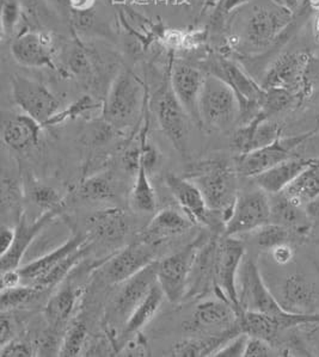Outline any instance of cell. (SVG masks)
Listing matches in <instances>:
<instances>
[{
	"label": "cell",
	"mask_w": 319,
	"mask_h": 357,
	"mask_svg": "<svg viewBox=\"0 0 319 357\" xmlns=\"http://www.w3.org/2000/svg\"><path fill=\"white\" fill-rule=\"evenodd\" d=\"M89 250H90V243H87V244L82 246V248L75 250L72 254L64 258L63 261H60L53 269H50L34 286L38 287V288L46 291V293L50 291V289L55 288V287L59 286L70 275L71 271L77 268L79 263L83 261L84 257L89 252Z\"/></svg>",
	"instance_id": "35"
},
{
	"label": "cell",
	"mask_w": 319,
	"mask_h": 357,
	"mask_svg": "<svg viewBox=\"0 0 319 357\" xmlns=\"http://www.w3.org/2000/svg\"><path fill=\"white\" fill-rule=\"evenodd\" d=\"M34 355H36L34 344L20 338H13L0 349V356L3 357H29Z\"/></svg>",
	"instance_id": "46"
},
{
	"label": "cell",
	"mask_w": 319,
	"mask_h": 357,
	"mask_svg": "<svg viewBox=\"0 0 319 357\" xmlns=\"http://www.w3.org/2000/svg\"><path fill=\"white\" fill-rule=\"evenodd\" d=\"M279 351L269 342L265 341L258 337L248 338L244 357H269L276 356Z\"/></svg>",
	"instance_id": "47"
},
{
	"label": "cell",
	"mask_w": 319,
	"mask_h": 357,
	"mask_svg": "<svg viewBox=\"0 0 319 357\" xmlns=\"http://www.w3.org/2000/svg\"><path fill=\"white\" fill-rule=\"evenodd\" d=\"M238 298L242 311L261 312L272 316L287 313L267 286L260 266L253 259H245L242 263L238 275Z\"/></svg>",
	"instance_id": "13"
},
{
	"label": "cell",
	"mask_w": 319,
	"mask_h": 357,
	"mask_svg": "<svg viewBox=\"0 0 319 357\" xmlns=\"http://www.w3.org/2000/svg\"><path fill=\"white\" fill-rule=\"evenodd\" d=\"M126 355H135V356H142V355H149V350L147 348L145 338L141 336V333L134 335L131 338V341L126 345Z\"/></svg>",
	"instance_id": "50"
},
{
	"label": "cell",
	"mask_w": 319,
	"mask_h": 357,
	"mask_svg": "<svg viewBox=\"0 0 319 357\" xmlns=\"http://www.w3.org/2000/svg\"><path fill=\"white\" fill-rule=\"evenodd\" d=\"M92 112L103 114V102L94 100L91 96H83L78 100H75V103L70 104L66 109H61L54 117H52L47 122L45 128L50 127V126L61 125L67 120L85 117L87 115L92 114Z\"/></svg>",
	"instance_id": "42"
},
{
	"label": "cell",
	"mask_w": 319,
	"mask_h": 357,
	"mask_svg": "<svg viewBox=\"0 0 319 357\" xmlns=\"http://www.w3.org/2000/svg\"><path fill=\"white\" fill-rule=\"evenodd\" d=\"M164 299H166L165 295L157 282L145 299L132 312L128 319L126 320L124 337L134 336L141 333V330L146 328L154 320V317L157 316L158 312L161 311Z\"/></svg>",
	"instance_id": "33"
},
{
	"label": "cell",
	"mask_w": 319,
	"mask_h": 357,
	"mask_svg": "<svg viewBox=\"0 0 319 357\" xmlns=\"http://www.w3.org/2000/svg\"><path fill=\"white\" fill-rule=\"evenodd\" d=\"M66 70L71 75L78 77L80 79L91 82L95 79V61L92 52L82 42L75 40L70 50H67Z\"/></svg>",
	"instance_id": "37"
},
{
	"label": "cell",
	"mask_w": 319,
	"mask_h": 357,
	"mask_svg": "<svg viewBox=\"0 0 319 357\" xmlns=\"http://www.w3.org/2000/svg\"><path fill=\"white\" fill-rule=\"evenodd\" d=\"M207 73L184 61H174L170 67V84L175 96L188 115L200 126L199 104Z\"/></svg>",
	"instance_id": "18"
},
{
	"label": "cell",
	"mask_w": 319,
	"mask_h": 357,
	"mask_svg": "<svg viewBox=\"0 0 319 357\" xmlns=\"http://www.w3.org/2000/svg\"><path fill=\"white\" fill-rule=\"evenodd\" d=\"M315 132L298 134L292 137H279L276 142L270 145L263 146L261 149L250 151L248 153L239 154L237 158L236 167L238 175L253 178L265 171L278 165L280 162L295 157V152L299 146L313 137Z\"/></svg>",
	"instance_id": "12"
},
{
	"label": "cell",
	"mask_w": 319,
	"mask_h": 357,
	"mask_svg": "<svg viewBox=\"0 0 319 357\" xmlns=\"http://www.w3.org/2000/svg\"><path fill=\"white\" fill-rule=\"evenodd\" d=\"M1 330H0V344L1 347L6 344L8 342L11 341L15 338V325H13V320L10 317L5 316L3 313L1 316Z\"/></svg>",
	"instance_id": "53"
},
{
	"label": "cell",
	"mask_w": 319,
	"mask_h": 357,
	"mask_svg": "<svg viewBox=\"0 0 319 357\" xmlns=\"http://www.w3.org/2000/svg\"><path fill=\"white\" fill-rule=\"evenodd\" d=\"M24 194L34 206L40 208L43 212L61 209L63 207V197L59 191L34 178L33 176L28 175L25 178Z\"/></svg>",
	"instance_id": "34"
},
{
	"label": "cell",
	"mask_w": 319,
	"mask_h": 357,
	"mask_svg": "<svg viewBox=\"0 0 319 357\" xmlns=\"http://www.w3.org/2000/svg\"><path fill=\"white\" fill-rule=\"evenodd\" d=\"M43 126L23 112H8L1 122V137L10 150L27 152L40 144Z\"/></svg>",
	"instance_id": "22"
},
{
	"label": "cell",
	"mask_w": 319,
	"mask_h": 357,
	"mask_svg": "<svg viewBox=\"0 0 319 357\" xmlns=\"http://www.w3.org/2000/svg\"><path fill=\"white\" fill-rule=\"evenodd\" d=\"M149 105L164 135L169 139L175 150L187 158L191 147V125L193 120L172 91L170 75L168 79L163 80L154 91Z\"/></svg>",
	"instance_id": "4"
},
{
	"label": "cell",
	"mask_w": 319,
	"mask_h": 357,
	"mask_svg": "<svg viewBox=\"0 0 319 357\" xmlns=\"http://www.w3.org/2000/svg\"><path fill=\"white\" fill-rule=\"evenodd\" d=\"M312 159L293 158L280 162L269 170L253 177L257 188L269 195H276L285 190L310 164Z\"/></svg>",
	"instance_id": "27"
},
{
	"label": "cell",
	"mask_w": 319,
	"mask_h": 357,
	"mask_svg": "<svg viewBox=\"0 0 319 357\" xmlns=\"http://www.w3.org/2000/svg\"><path fill=\"white\" fill-rule=\"evenodd\" d=\"M285 311L295 314L319 313V278L306 270L288 271L273 293Z\"/></svg>",
	"instance_id": "9"
},
{
	"label": "cell",
	"mask_w": 319,
	"mask_h": 357,
	"mask_svg": "<svg viewBox=\"0 0 319 357\" xmlns=\"http://www.w3.org/2000/svg\"><path fill=\"white\" fill-rule=\"evenodd\" d=\"M87 328L84 321L75 320L67 328L61 340L58 356L75 357L83 351L87 345Z\"/></svg>",
	"instance_id": "44"
},
{
	"label": "cell",
	"mask_w": 319,
	"mask_h": 357,
	"mask_svg": "<svg viewBox=\"0 0 319 357\" xmlns=\"http://www.w3.org/2000/svg\"><path fill=\"white\" fill-rule=\"evenodd\" d=\"M315 30H316V36H317V38H318V40H319V16H318V18H317V22H316Z\"/></svg>",
	"instance_id": "58"
},
{
	"label": "cell",
	"mask_w": 319,
	"mask_h": 357,
	"mask_svg": "<svg viewBox=\"0 0 319 357\" xmlns=\"http://www.w3.org/2000/svg\"><path fill=\"white\" fill-rule=\"evenodd\" d=\"M305 3H306L312 10L319 11V0H305Z\"/></svg>",
	"instance_id": "57"
},
{
	"label": "cell",
	"mask_w": 319,
	"mask_h": 357,
	"mask_svg": "<svg viewBox=\"0 0 319 357\" xmlns=\"http://www.w3.org/2000/svg\"><path fill=\"white\" fill-rule=\"evenodd\" d=\"M269 222H272L270 195L257 188L238 194L232 213L225 224L223 236L237 237L255 232Z\"/></svg>",
	"instance_id": "11"
},
{
	"label": "cell",
	"mask_w": 319,
	"mask_h": 357,
	"mask_svg": "<svg viewBox=\"0 0 319 357\" xmlns=\"http://www.w3.org/2000/svg\"><path fill=\"white\" fill-rule=\"evenodd\" d=\"M295 13L274 3L256 5L245 13L239 22L238 31L228 38L232 50H243L246 53H261L269 50L286 33Z\"/></svg>",
	"instance_id": "1"
},
{
	"label": "cell",
	"mask_w": 319,
	"mask_h": 357,
	"mask_svg": "<svg viewBox=\"0 0 319 357\" xmlns=\"http://www.w3.org/2000/svg\"><path fill=\"white\" fill-rule=\"evenodd\" d=\"M165 184L179 204L181 211L189 216L195 225H203L213 231L224 233L225 221L223 216L208 207L202 192L193 181L187 177L169 174L166 175Z\"/></svg>",
	"instance_id": "15"
},
{
	"label": "cell",
	"mask_w": 319,
	"mask_h": 357,
	"mask_svg": "<svg viewBox=\"0 0 319 357\" xmlns=\"http://www.w3.org/2000/svg\"><path fill=\"white\" fill-rule=\"evenodd\" d=\"M243 333L241 328H235L225 333L202 335L179 342L172 349V355L177 357L214 356V354L231 338Z\"/></svg>",
	"instance_id": "30"
},
{
	"label": "cell",
	"mask_w": 319,
	"mask_h": 357,
	"mask_svg": "<svg viewBox=\"0 0 319 357\" xmlns=\"http://www.w3.org/2000/svg\"><path fill=\"white\" fill-rule=\"evenodd\" d=\"M154 246L138 241L114 255L104 266V276L108 282L124 283L140 270L156 262Z\"/></svg>",
	"instance_id": "19"
},
{
	"label": "cell",
	"mask_w": 319,
	"mask_h": 357,
	"mask_svg": "<svg viewBox=\"0 0 319 357\" xmlns=\"http://www.w3.org/2000/svg\"><path fill=\"white\" fill-rule=\"evenodd\" d=\"M46 291L40 288L30 284H20V286L1 289V298H0V306L1 312H11L13 310L25 307L30 303L45 294Z\"/></svg>",
	"instance_id": "39"
},
{
	"label": "cell",
	"mask_w": 319,
	"mask_h": 357,
	"mask_svg": "<svg viewBox=\"0 0 319 357\" xmlns=\"http://www.w3.org/2000/svg\"><path fill=\"white\" fill-rule=\"evenodd\" d=\"M316 162H319V158H317V159H315Z\"/></svg>",
	"instance_id": "61"
},
{
	"label": "cell",
	"mask_w": 319,
	"mask_h": 357,
	"mask_svg": "<svg viewBox=\"0 0 319 357\" xmlns=\"http://www.w3.org/2000/svg\"><path fill=\"white\" fill-rule=\"evenodd\" d=\"M200 127L224 132L239 121L236 92L214 75H206L199 104Z\"/></svg>",
	"instance_id": "6"
},
{
	"label": "cell",
	"mask_w": 319,
	"mask_h": 357,
	"mask_svg": "<svg viewBox=\"0 0 319 357\" xmlns=\"http://www.w3.org/2000/svg\"><path fill=\"white\" fill-rule=\"evenodd\" d=\"M194 225V221L184 213L175 208H164L149 221L139 241L156 248L171 238L188 232Z\"/></svg>",
	"instance_id": "25"
},
{
	"label": "cell",
	"mask_w": 319,
	"mask_h": 357,
	"mask_svg": "<svg viewBox=\"0 0 319 357\" xmlns=\"http://www.w3.org/2000/svg\"><path fill=\"white\" fill-rule=\"evenodd\" d=\"M303 100L292 92L281 89L265 90L261 100V112L268 119L298 107Z\"/></svg>",
	"instance_id": "40"
},
{
	"label": "cell",
	"mask_w": 319,
	"mask_h": 357,
	"mask_svg": "<svg viewBox=\"0 0 319 357\" xmlns=\"http://www.w3.org/2000/svg\"><path fill=\"white\" fill-rule=\"evenodd\" d=\"M58 1H64V0H58Z\"/></svg>",
	"instance_id": "62"
},
{
	"label": "cell",
	"mask_w": 319,
	"mask_h": 357,
	"mask_svg": "<svg viewBox=\"0 0 319 357\" xmlns=\"http://www.w3.org/2000/svg\"><path fill=\"white\" fill-rule=\"evenodd\" d=\"M238 318L239 312L232 303L216 296V299L201 301L195 307L191 319L184 324V328L201 335L225 333L239 328Z\"/></svg>",
	"instance_id": "16"
},
{
	"label": "cell",
	"mask_w": 319,
	"mask_h": 357,
	"mask_svg": "<svg viewBox=\"0 0 319 357\" xmlns=\"http://www.w3.org/2000/svg\"><path fill=\"white\" fill-rule=\"evenodd\" d=\"M253 233L255 234L257 246L267 251L283 243H295L299 238L293 231L276 222L265 225Z\"/></svg>",
	"instance_id": "41"
},
{
	"label": "cell",
	"mask_w": 319,
	"mask_h": 357,
	"mask_svg": "<svg viewBox=\"0 0 319 357\" xmlns=\"http://www.w3.org/2000/svg\"><path fill=\"white\" fill-rule=\"evenodd\" d=\"M91 241L92 239L89 237V234L77 233L73 237H71L68 241L63 243L61 245H59L57 249L52 250L50 252H47L41 257L34 259L28 264L20 266L18 269L21 273L22 282H23V284L34 286L50 269H53L60 261H63L64 258Z\"/></svg>",
	"instance_id": "26"
},
{
	"label": "cell",
	"mask_w": 319,
	"mask_h": 357,
	"mask_svg": "<svg viewBox=\"0 0 319 357\" xmlns=\"http://www.w3.org/2000/svg\"><path fill=\"white\" fill-rule=\"evenodd\" d=\"M82 291L78 287L66 284L50 296L45 307V317L50 328H61L75 312Z\"/></svg>",
	"instance_id": "31"
},
{
	"label": "cell",
	"mask_w": 319,
	"mask_h": 357,
	"mask_svg": "<svg viewBox=\"0 0 319 357\" xmlns=\"http://www.w3.org/2000/svg\"><path fill=\"white\" fill-rule=\"evenodd\" d=\"M282 137L281 126L260 112L248 123L241 125L232 135V146L239 154L270 145Z\"/></svg>",
	"instance_id": "23"
},
{
	"label": "cell",
	"mask_w": 319,
	"mask_h": 357,
	"mask_svg": "<svg viewBox=\"0 0 319 357\" xmlns=\"http://www.w3.org/2000/svg\"><path fill=\"white\" fill-rule=\"evenodd\" d=\"M11 54L22 66L57 70L54 38L46 31L28 30L18 35L11 43Z\"/></svg>",
	"instance_id": "17"
},
{
	"label": "cell",
	"mask_w": 319,
	"mask_h": 357,
	"mask_svg": "<svg viewBox=\"0 0 319 357\" xmlns=\"http://www.w3.org/2000/svg\"><path fill=\"white\" fill-rule=\"evenodd\" d=\"M218 238H208L200 245L191 268L186 299L203 298L209 293L214 294V261Z\"/></svg>",
	"instance_id": "24"
},
{
	"label": "cell",
	"mask_w": 319,
	"mask_h": 357,
	"mask_svg": "<svg viewBox=\"0 0 319 357\" xmlns=\"http://www.w3.org/2000/svg\"><path fill=\"white\" fill-rule=\"evenodd\" d=\"M272 201V222L282 225L304 238L311 229L312 219L306 208L293 204L282 192L270 195Z\"/></svg>",
	"instance_id": "29"
},
{
	"label": "cell",
	"mask_w": 319,
	"mask_h": 357,
	"mask_svg": "<svg viewBox=\"0 0 319 357\" xmlns=\"http://www.w3.org/2000/svg\"><path fill=\"white\" fill-rule=\"evenodd\" d=\"M202 241L199 238L179 252L157 261V282L169 303L179 305L187 298L191 268Z\"/></svg>",
	"instance_id": "10"
},
{
	"label": "cell",
	"mask_w": 319,
	"mask_h": 357,
	"mask_svg": "<svg viewBox=\"0 0 319 357\" xmlns=\"http://www.w3.org/2000/svg\"><path fill=\"white\" fill-rule=\"evenodd\" d=\"M249 336L245 333H239L225 343L216 354L214 357H242L244 356L245 348Z\"/></svg>",
	"instance_id": "48"
},
{
	"label": "cell",
	"mask_w": 319,
	"mask_h": 357,
	"mask_svg": "<svg viewBox=\"0 0 319 357\" xmlns=\"http://www.w3.org/2000/svg\"><path fill=\"white\" fill-rule=\"evenodd\" d=\"M24 191L22 190L17 181L13 178H3L1 182V211L3 218L8 216V219L18 224L22 215L24 214L22 209V199Z\"/></svg>",
	"instance_id": "43"
},
{
	"label": "cell",
	"mask_w": 319,
	"mask_h": 357,
	"mask_svg": "<svg viewBox=\"0 0 319 357\" xmlns=\"http://www.w3.org/2000/svg\"><path fill=\"white\" fill-rule=\"evenodd\" d=\"M315 333H318V335H319V328H317V330H316ZM318 341H319V337H318Z\"/></svg>",
	"instance_id": "60"
},
{
	"label": "cell",
	"mask_w": 319,
	"mask_h": 357,
	"mask_svg": "<svg viewBox=\"0 0 319 357\" xmlns=\"http://www.w3.org/2000/svg\"><path fill=\"white\" fill-rule=\"evenodd\" d=\"M244 243L236 237L220 236L218 238L214 261V295L232 303L241 313L238 298V275L244 261Z\"/></svg>",
	"instance_id": "7"
},
{
	"label": "cell",
	"mask_w": 319,
	"mask_h": 357,
	"mask_svg": "<svg viewBox=\"0 0 319 357\" xmlns=\"http://www.w3.org/2000/svg\"><path fill=\"white\" fill-rule=\"evenodd\" d=\"M270 257L279 266H287L293 264L297 258V250L295 243H283L270 250Z\"/></svg>",
	"instance_id": "49"
},
{
	"label": "cell",
	"mask_w": 319,
	"mask_h": 357,
	"mask_svg": "<svg viewBox=\"0 0 319 357\" xmlns=\"http://www.w3.org/2000/svg\"><path fill=\"white\" fill-rule=\"evenodd\" d=\"M60 209L54 211H48V212L42 213L41 216L35 219V220H28V216L23 214L21 220L15 226L16 236L15 241L10 250L6 254L0 256V266L1 271L10 269H17L21 266L22 261L25 257V255L30 249L38 234L42 232V229L46 227L47 225L52 222L55 216L58 215Z\"/></svg>",
	"instance_id": "20"
},
{
	"label": "cell",
	"mask_w": 319,
	"mask_h": 357,
	"mask_svg": "<svg viewBox=\"0 0 319 357\" xmlns=\"http://www.w3.org/2000/svg\"><path fill=\"white\" fill-rule=\"evenodd\" d=\"M303 0H274L275 4L280 5L282 8H287L290 13H295L298 11L299 6Z\"/></svg>",
	"instance_id": "55"
},
{
	"label": "cell",
	"mask_w": 319,
	"mask_h": 357,
	"mask_svg": "<svg viewBox=\"0 0 319 357\" xmlns=\"http://www.w3.org/2000/svg\"><path fill=\"white\" fill-rule=\"evenodd\" d=\"M22 6L18 0H1V36H13L22 20Z\"/></svg>",
	"instance_id": "45"
},
{
	"label": "cell",
	"mask_w": 319,
	"mask_h": 357,
	"mask_svg": "<svg viewBox=\"0 0 319 357\" xmlns=\"http://www.w3.org/2000/svg\"><path fill=\"white\" fill-rule=\"evenodd\" d=\"M16 231L11 225L3 224L0 229V256L6 254L13 246Z\"/></svg>",
	"instance_id": "51"
},
{
	"label": "cell",
	"mask_w": 319,
	"mask_h": 357,
	"mask_svg": "<svg viewBox=\"0 0 319 357\" xmlns=\"http://www.w3.org/2000/svg\"><path fill=\"white\" fill-rule=\"evenodd\" d=\"M221 0H205L203 1V11H207L208 8H214L219 4Z\"/></svg>",
	"instance_id": "56"
},
{
	"label": "cell",
	"mask_w": 319,
	"mask_h": 357,
	"mask_svg": "<svg viewBox=\"0 0 319 357\" xmlns=\"http://www.w3.org/2000/svg\"><path fill=\"white\" fill-rule=\"evenodd\" d=\"M186 177L198 185L208 207L219 213L226 224L239 194L236 167L223 159L203 160L191 165Z\"/></svg>",
	"instance_id": "2"
},
{
	"label": "cell",
	"mask_w": 319,
	"mask_h": 357,
	"mask_svg": "<svg viewBox=\"0 0 319 357\" xmlns=\"http://www.w3.org/2000/svg\"><path fill=\"white\" fill-rule=\"evenodd\" d=\"M131 202L138 212L154 213L157 208V196L154 185L149 179V174L140 162L135 174L134 187L132 189Z\"/></svg>",
	"instance_id": "36"
},
{
	"label": "cell",
	"mask_w": 319,
	"mask_h": 357,
	"mask_svg": "<svg viewBox=\"0 0 319 357\" xmlns=\"http://www.w3.org/2000/svg\"><path fill=\"white\" fill-rule=\"evenodd\" d=\"M89 237L92 241L115 243L125 237L129 229L128 219L126 213L117 208H108L94 213L89 220Z\"/></svg>",
	"instance_id": "28"
},
{
	"label": "cell",
	"mask_w": 319,
	"mask_h": 357,
	"mask_svg": "<svg viewBox=\"0 0 319 357\" xmlns=\"http://www.w3.org/2000/svg\"><path fill=\"white\" fill-rule=\"evenodd\" d=\"M203 71L223 80L236 92L239 102L238 123L244 125L260 115L265 89L245 73L238 63L221 55H213L207 59Z\"/></svg>",
	"instance_id": "5"
},
{
	"label": "cell",
	"mask_w": 319,
	"mask_h": 357,
	"mask_svg": "<svg viewBox=\"0 0 319 357\" xmlns=\"http://www.w3.org/2000/svg\"><path fill=\"white\" fill-rule=\"evenodd\" d=\"M78 195L94 202L112 199L115 195V185L112 175L108 172H101L85 179L79 185Z\"/></svg>",
	"instance_id": "38"
},
{
	"label": "cell",
	"mask_w": 319,
	"mask_h": 357,
	"mask_svg": "<svg viewBox=\"0 0 319 357\" xmlns=\"http://www.w3.org/2000/svg\"><path fill=\"white\" fill-rule=\"evenodd\" d=\"M157 283V261L140 270L138 274L128 278L121 287L114 303V313L117 319L125 321L145 299L154 284Z\"/></svg>",
	"instance_id": "21"
},
{
	"label": "cell",
	"mask_w": 319,
	"mask_h": 357,
	"mask_svg": "<svg viewBox=\"0 0 319 357\" xmlns=\"http://www.w3.org/2000/svg\"><path fill=\"white\" fill-rule=\"evenodd\" d=\"M315 245L318 246V248H319V234H318V236H317V237H316Z\"/></svg>",
	"instance_id": "59"
},
{
	"label": "cell",
	"mask_w": 319,
	"mask_h": 357,
	"mask_svg": "<svg viewBox=\"0 0 319 357\" xmlns=\"http://www.w3.org/2000/svg\"><path fill=\"white\" fill-rule=\"evenodd\" d=\"M72 11H89L96 4V0H67Z\"/></svg>",
	"instance_id": "54"
},
{
	"label": "cell",
	"mask_w": 319,
	"mask_h": 357,
	"mask_svg": "<svg viewBox=\"0 0 319 357\" xmlns=\"http://www.w3.org/2000/svg\"><path fill=\"white\" fill-rule=\"evenodd\" d=\"M145 84L129 68L112 78L103 102L102 119L117 132L137 125L147 102Z\"/></svg>",
	"instance_id": "3"
},
{
	"label": "cell",
	"mask_w": 319,
	"mask_h": 357,
	"mask_svg": "<svg viewBox=\"0 0 319 357\" xmlns=\"http://www.w3.org/2000/svg\"><path fill=\"white\" fill-rule=\"evenodd\" d=\"M13 97L17 107L45 128L47 122L61 110L58 97L38 80L15 75L11 80Z\"/></svg>",
	"instance_id": "14"
},
{
	"label": "cell",
	"mask_w": 319,
	"mask_h": 357,
	"mask_svg": "<svg viewBox=\"0 0 319 357\" xmlns=\"http://www.w3.org/2000/svg\"><path fill=\"white\" fill-rule=\"evenodd\" d=\"M23 284L20 269H10L1 271V289H8Z\"/></svg>",
	"instance_id": "52"
},
{
	"label": "cell",
	"mask_w": 319,
	"mask_h": 357,
	"mask_svg": "<svg viewBox=\"0 0 319 357\" xmlns=\"http://www.w3.org/2000/svg\"><path fill=\"white\" fill-rule=\"evenodd\" d=\"M293 204L306 208L319 199V162L312 159L311 164L282 191Z\"/></svg>",
	"instance_id": "32"
},
{
	"label": "cell",
	"mask_w": 319,
	"mask_h": 357,
	"mask_svg": "<svg viewBox=\"0 0 319 357\" xmlns=\"http://www.w3.org/2000/svg\"><path fill=\"white\" fill-rule=\"evenodd\" d=\"M312 56L310 53L290 52L279 56L265 72L261 86L268 89H281L292 92L304 100L310 95L309 71L311 67Z\"/></svg>",
	"instance_id": "8"
}]
</instances>
